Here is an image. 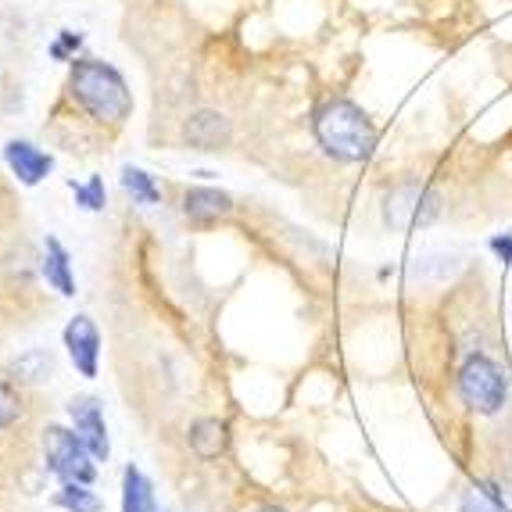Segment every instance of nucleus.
<instances>
[{"mask_svg": "<svg viewBox=\"0 0 512 512\" xmlns=\"http://www.w3.org/2000/svg\"><path fill=\"white\" fill-rule=\"evenodd\" d=\"M459 512H505V498L495 484L480 480V484H473L470 491H462Z\"/></svg>", "mask_w": 512, "mask_h": 512, "instance_id": "nucleus-14", "label": "nucleus"}, {"mask_svg": "<svg viewBox=\"0 0 512 512\" xmlns=\"http://www.w3.org/2000/svg\"><path fill=\"white\" fill-rule=\"evenodd\" d=\"M122 187L137 197L140 205H158V197H162V194H158V187H154L151 176H147L144 169H133V165H126V169H122Z\"/></svg>", "mask_w": 512, "mask_h": 512, "instance_id": "nucleus-15", "label": "nucleus"}, {"mask_svg": "<svg viewBox=\"0 0 512 512\" xmlns=\"http://www.w3.org/2000/svg\"><path fill=\"white\" fill-rule=\"evenodd\" d=\"M43 273H47V283H51L61 298H72V294H76V280H72V269H69V251L61 248V240H54V237H47Z\"/></svg>", "mask_w": 512, "mask_h": 512, "instance_id": "nucleus-12", "label": "nucleus"}, {"mask_svg": "<svg viewBox=\"0 0 512 512\" xmlns=\"http://www.w3.org/2000/svg\"><path fill=\"white\" fill-rule=\"evenodd\" d=\"M4 158H8L11 172H15L26 187H36V183L54 169L51 154H43L40 147H33L29 140H11V144L4 147Z\"/></svg>", "mask_w": 512, "mask_h": 512, "instance_id": "nucleus-8", "label": "nucleus"}, {"mask_svg": "<svg viewBox=\"0 0 512 512\" xmlns=\"http://www.w3.org/2000/svg\"><path fill=\"white\" fill-rule=\"evenodd\" d=\"M316 140L337 162H366L376 147V129L355 101H330L316 111Z\"/></svg>", "mask_w": 512, "mask_h": 512, "instance_id": "nucleus-1", "label": "nucleus"}, {"mask_svg": "<svg viewBox=\"0 0 512 512\" xmlns=\"http://www.w3.org/2000/svg\"><path fill=\"white\" fill-rule=\"evenodd\" d=\"M122 512H154L151 484L137 466H129L122 473Z\"/></svg>", "mask_w": 512, "mask_h": 512, "instance_id": "nucleus-13", "label": "nucleus"}, {"mask_svg": "<svg viewBox=\"0 0 512 512\" xmlns=\"http://www.w3.org/2000/svg\"><path fill=\"white\" fill-rule=\"evenodd\" d=\"M69 416L72 423H76V434L79 441L90 448V455L94 459H108V427H104V416H101V405L94 402V398H76V402L69 405Z\"/></svg>", "mask_w": 512, "mask_h": 512, "instance_id": "nucleus-6", "label": "nucleus"}, {"mask_svg": "<svg viewBox=\"0 0 512 512\" xmlns=\"http://www.w3.org/2000/svg\"><path fill=\"white\" fill-rule=\"evenodd\" d=\"M459 394L462 402L470 405L473 412H480V416H498L505 409V402H509V380H505L495 359H487L477 351L459 369Z\"/></svg>", "mask_w": 512, "mask_h": 512, "instance_id": "nucleus-3", "label": "nucleus"}, {"mask_svg": "<svg viewBox=\"0 0 512 512\" xmlns=\"http://www.w3.org/2000/svg\"><path fill=\"white\" fill-rule=\"evenodd\" d=\"M65 348L83 376H97V355H101V333L90 316H76L65 326Z\"/></svg>", "mask_w": 512, "mask_h": 512, "instance_id": "nucleus-7", "label": "nucleus"}, {"mask_svg": "<svg viewBox=\"0 0 512 512\" xmlns=\"http://www.w3.org/2000/svg\"><path fill=\"white\" fill-rule=\"evenodd\" d=\"M18 412H22V405H18V394L11 391L8 384H0V430L11 427L18 419Z\"/></svg>", "mask_w": 512, "mask_h": 512, "instance_id": "nucleus-18", "label": "nucleus"}, {"mask_svg": "<svg viewBox=\"0 0 512 512\" xmlns=\"http://www.w3.org/2000/svg\"><path fill=\"white\" fill-rule=\"evenodd\" d=\"M43 455H47V466H51L54 477H61V484H90L94 480V462H90L94 455L79 441L76 430H43Z\"/></svg>", "mask_w": 512, "mask_h": 512, "instance_id": "nucleus-5", "label": "nucleus"}, {"mask_svg": "<svg viewBox=\"0 0 512 512\" xmlns=\"http://www.w3.org/2000/svg\"><path fill=\"white\" fill-rule=\"evenodd\" d=\"M79 36L76 33H61V40L54 43V58H65V51H72V47H79Z\"/></svg>", "mask_w": 512, "mask_h": 512, "instance_id": "nucleus-20", "label": "nucleus"}, {"mask_svg": "<svg viewBox=\"0 0 512 512\" xmlns=\"http://www.w3.org/2000/svg\"><path fill=\"white\" fill-rule=\"evenodd\" d=\"M226 441H230V434H226V423L222 419H197L194 427H190V448H194L197 459H219L222 452H226Z\"/></svg>", "mask_w": 512, "mask_h": 512, "instance_id": "nucleus-11", "label": "nucleus"}, {"mask_svg": "<svg viewBox=\"0 0 512 512\" xmlns=\"http://www.w3.org/2000/svg\"><path fill=\"white\" fill-rule=\"evenodd\" d=\"M72 190H76V201L86 208V212H101V208H104V183L97 180V176L90 183H83V187H76V183H72Z\"/></svg>", "mask_w": 512, "mask_h": 512, "instance_id": "nucleus-17", "label": "nucleus"}, {"mask_svg": "<svg viewBox=\"0 0 512 512\" xmlns=\"http://www.w3.org/2000/svg\"><path fill=\"white\" fill-rule=\"evenodd\" d=\"M437 215H441V197L427 183L405 180L384 194V222L398 233L430 226V222H437Z\"/></svg>", "mask_w": 512, "mask_h": 512, "instance_id": "nucleus-4", "label": "nucleus"}, {"mask_svg": "<svg viewBox=\"0 0 512 512\" xmlns=\"http://www.w3.org/2000/svg\"><path fill=\"white\" fill-rule=\"evenodd\" d=\"M251 512H283V509H276V505H258V509H251Z\"/></svg>", "mask_w": 512, "mask_h": 512, "instance_id": "nucleus-21", "label": "nucleus"}, {"mask_svg": "<svg viewBox=\"0 0 512 512\" xmlns=\"http://www.w3.org/2000/svg\"><path fill=\"white\" fill-rule=\"evenodd\" d=\"M491 251H495L498 262H502L505 269H512V233H505V237H491Z\"/></svg>", "mask_w": 512, "mask_h": 512, "instance_id": "nucleus-19", "label": "nucleus"}, {"mask_svg": "<svg viewBox=\"0 0 512 512\" xmlns=\"http://www.w3.org/2000/svg\"><path fill=\"white\" fill-rule=\"evenodd\" d=\"M58 505L69 512H101V498L86 491V484H61Z\"/></svg>", "mask_w": 512, "mask_h": 512, "instance_id": "nucleus-16", "label": "nucleus"}, {"mask_svg": "<svg viewBox=\"0 0 512 512\" xmlns=\"http://www.w3.org/2000/svg\"><path fill=\"white\" fill-rule=\"evenodd\" d=\"M190 147H201V151H215L230 140V119L219 115V111H194L183 126Z\"/></svg>", "mask_w": 512, "mask_h": 512, "instance_id": "nucleus-9", "label": "nucleus"}, {"mask_svg": "<svg viewBox=\"0 0 512 512\" xmlns=\"http://www.w3.org/2000/svg\"><path fill=\"white\" fill-rule=\"evenodd\" d=\"M230 208H233L230 197L212 187H194V190H187V197H183V212H187V219L197 222V226H212V222L226 219Z\"/></svg>", "mask_w": 512, "mask_h": 512, "instance_id": "nucleus-10", "label": "nucleus"}, {"mask_svg": "<svg viewBox=\"0 0 512 512\" xmlns=\"http://www.w3.org/2000/svg\"><path fill=\"white\" fill-rule=\"evenodd\" d=\"M72 94L97 122H108V126L126 122L129 111H133V94H129L119 69L94 58H83L72 65Z\"/></svg>", "mask_w": 512, "mask_h": 512, "instance_id": "nucleus-2", "label": "nucleus"}]
</instances>
